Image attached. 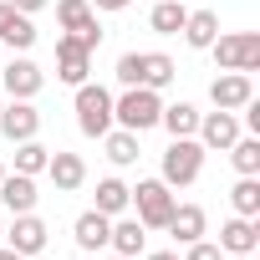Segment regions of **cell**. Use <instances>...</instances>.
Masks as SVG:
<instances>
[{
	"instance_id": "obj_1",
	"label": "cell",
	"mask_w": 260,
	"mask_h": 260,
	"mask_svg": "<svg viewBox=\"0 0 260 260\" xmlns=\"http://www.w3.org/2000/svg\"><path fill=\"white\" fill-rule=\"evenodd\" d=\"M174 77H179V67L164 51H122L117 56V82L122 87H153V92H164Z\"/></svg>"
},
{
	"instance_id": "obj_2",
	"label": "cell",
	"mask_w": 260,
	"mask_h": 260,
	"mask_svg": "<svg viewBox=\"0 0 260 260\" xmlns=\"http://www.w3.org/2000/svg\"><path fill=\"white\" fill-rule=\"evenodd\" d=\"M158 112H164V97L153 87H122V97H112V122L138 138L148 127H158Z\"/></svg>"
},
{
	"instance_id": "obj_3",
	"label": "cell",
	"mask_w": 260,
	"mask_h": 260,
	"mask_svg": "<svg viewBox=\"0 0 260 260\" xmlns=\"http://www.w3.org/2000/svg\"><path fill=\"white\" fill-rule=\"evenodd\" d=\"M127 204L138 209V224L143 230H164L169 214H174V204H179V194L164 179H138V189H127Z\"/></svg>"
},
{
	"instance_id": "obj_4",
	"label": "cell",
	"mask_w": 260,
	"mask_h": 260,
	"mask_svg": "<svg viewBox=\"0 0 260 260\" xmlns=\"http://www.w3.org/2000/svg\"><path fill=\"white\" fill-rule=\"evenodd\" d=\"M204 174V143L199 138H169L164 148V184L169 189H189Z\"/></svg>"
},
{
	"instance_id": "obj_5",
	"label": "cell",
	"mask_w": 260,
	"mask_h": 260,
	"mask_svg": "<svg viewBox=\"0 0 260 260\" xmlns=\"http://www.w3.org/2000/svg\"><path fill=\"white\" fill-rule=\"evenodd\" d=\"M219 72H260V31H235L209 41Z\"/></svg>"
},
{
	"instance_id": "obj_6",
	"label": "cell",
	"mask_w": 260,
	"mask_h": 260,
	"mask_svg": "<svg viewBox=\"0 0 260 260\" xmlns=\"http://www.w3.org/2000/svg\"><path fill=\"white\" fill-rule=\"evenodd\" d=\"M77 127L87 138H102L112 127V92L102 82H82L77 87Z\"/></svg>"
},
{
	"instance_id": "obj_7",
	"label": "cell",
	"mask_w": 260,
	"mask_h": 260,
	"mask_svg": "<svg viewBox=\"0 0 260 260\" xmlns=\"http://www.w3.org/2000/svg\"><path fill=\"white\" fill-rule=\"evenodd\" d=\"M56 21H61V31L77 36L87 51L102 46V26H97V11L87 6V0H56Z\"/></svg>"
},
{
	"instance_id": "obj_8",
	"label": "cell",
	"mask_w": 260,
	"mask_h": 260,
	"mask_svg": "<svg viewBox=\"0 0 260 260\" xmlns=\"http://www.w3.org/2000/svg\"><path fill=\"white\" fill-rule=\"evenodd\" d=\"M36 133H41V112H36V102L11 97L6 107H0V138H6V143H26V138H36Z\"/></svg>"
},
{
	"instance_id": "obj_9",
	"label": "cell",
	"mask_w": 260,
	"mask_h": 260,
	"mask_svg": "<svg viewBox=\"0 0 260 260\" xmlns=\"http://www.w3.org/2000/svg\"><path fill=\"white\" fill-rule=\"evenodd\" d=\"M194 138L204 143V153H224L235 138H240V117L214 107V112H199V127H194Z\"/></svg>"
},
{
	"instance_id": "obj_10",
	"label": "cell",
	"mask_w": 260,
	"mask_h": 260,
	"mask_svg": "<svg viewBox=\"0 0 260 260\" xmlns=\"http://www.w3.org/2000/svg\"><path fill=\"white\" fill-rule=\"evenodd\" d=\"M46 235H51V230H46V219H36V209H31V214H16V219L6 224V245H11L16 255H26V260L46 250Z\"/></svg>"
},
{
	"instance_id": "obj_11",
	"label": "cell",
	"mask_w": 260,
	"mask_h": 260,
	"mask_svg": "<svg viewBox=\"0 0 260 260\" xmlns=\"http://www.w3.org/2000/svg\"><path fill=\"white\" fill-rule=\"evenodd\" d=\"M250 97H255L250 72H219V77L209 82V102H214V107H224V112H240Z\"/></svg>"
},
{
	"instance_id": "obj_12",
	"label": "cell",
	"mask_w": 260,
	"mask_h": 260,
	"mask_svg": "<svg viewBox=\"0 0 260 260\" xmlns=\"http://www.w3.org/2000/svg\"><path fill=\"white\" fill-rule=\"evenodd\" d=\"M0 87H6L11 97H36L41 87H46V72L31 61V56H16V61H6V72H0Z\"/></svg>"
},
{
	"instance_id": "obj_13",
	"label": "cell",
	"mask_w": 260,
	"mask_h": 260,
	"mask_svg": "<svg viewBox=\"0 0 260 260\" xmlns=\"http://www.w3.org/2000/svg\"><path fill=\"white\" fill-rule=\"evenodd\" d=\"M87 72H92V51H87L77 36H61V41H56V77H61L67 87H82Z\"/></svg>"
},
{
	"instance_id": "obj_14",
	"label": "cell",
	"mask_w": 260,
	"mask_h": 260,
	"mask_svg": "<svg viewBox=\"0 0 260 260\" xmlns=\"http://www.w3.org/2000/svg\"><path fill=\"white\" fill-rule=\"evenodd\" d=\"M255 250H260V219L235 214L219 224V255H255Z\"/></svg>"
},
{
	"instance_id": "obj_15",
	"label": "cell",
	"mask_w": 260,
	"mask_h": 260,
	"mask_svg": "<svg viewBox=\"0 0 260 260\" xmlns=\"http://www.w3.org/2000/svg\"><path fill=\"white\" fill-rule=\"evenodd\" d=\"M0 41L16 46V51H31L36 46V21L26 11H16L11 0H0Z\"/></svg>"
},
{
	"instance_id": "obj_16",
	"label": "cell",
	"mask_w": 260,
	"mask_h": 260,
	"mask_svg": "<svg viewBox=\"0 0 260 260\" xmlns=\"http://www.w3.org/2000/svg\"><path fill=\"white\" fill-rule=\"evenodd\" d=\"M46 174H51V184H56V194H77L82 184H87V164H82V153H51L46 158Z\"/></svg>"
},
{
	"instance_id": "obj_17",
	"label": "cell",
	"mask_w": 260,
	"mask_h": 260,
	"mask_svg": "<svg viewBox=\"0 0 260 260\" xmlns=\"http://www.w3.org/2000/svg\"><path fill=\"white\" fill-rule=\"evenodd\" d=\"M179 245H194V240H204L209 235V214L199 209V204H174V214H169V224H164Z\"/></svg>"
},
{
	"instance_id": "obj_18",
	"label": "cell",
	"mask_w": 260,
	"mask_h": 260,
	"mask_svg": "<svg viewBox=\"0 0 260 260\" xmlns=\"http://www.w3.org/2000/svg\"><path fill=\"white\" fill-rule=\"evenodd\" d=\"M36 179L31 174H6V179H0V204H6L11 214H31L36 209Z\"/></svg>"
},
{
	"instance_id": "obj_19",
	"label": "cell",
	"mask_w": 260,
	"mask_h": 260,
	"mask_svg": "<svg viewBox=\"0 0 260 260\" xmlns=\"http://www.w3.org/2000/svg\"><path fill=\"white\" fill-rule=\"evenodd\" d=\"M107 245H112L117 255H133V260H138V255H143V245H148V230L138 224V214H133V219H122V214H117V219H112Z\"/></svg>"
},
{
	"instance_id": "obj_20",
	"label": "cell",
	"mask_w": 260,
	"mask_h": 260,
	"mask_svg": "<svg viewBox=\"0 0 260 260\" xmlns=\"http://www.w3.org/2000/svg\"><path fill=\"white\" fill-rule=\"evenodd\" d=\"M72 235H77V245H82V250H107V235H112V219H107V214H97V209H87V214H77Z\"/></svg>"
},
{
	"instance_id": "obj_21",
	"label": "cell",
	"mask_w": 260,
	"mask_h": 260,
	"mask_svg": "<svg viewBox=\"0 0 260 260\" xmlns=\"http://www.w3.org/2000/svg\"><path fill=\"white\" fill-rule=\"evenodd\" d=\"M194 51H209V41L219 36V16L214 11H189V21H184V31H179Z\"/></svg>"
},
{
	"instance_id": "obj_22",
	"label": "cell",
	"mask_w": 260,
	"mask_h": 260,
	"mask_svg": "<svg viewBox=\"0 0 260 260\" xmlns=\"http://www.w3.org/2000/svg\"><path fill=\"white\" fill-rule=\"evenodd\" d=\"M158 122L169 127V138H194V127H199V107L194 102H169L158 112Z\"/></svg>"
},
{
	"instance_id": "obj_23",
	"label": "cell",
	"mask_w": 260,
	"mask_h": 260,
	"mask_svg": "<svg viewBox=\"0 0 260 260\" xmlns=\"http://www.w3.org/2000/svg\"><path fill=\"white\" fill-rule=\"evenodd\" d=\"M184 21H189V6H184V0H158V6L148 11V26H153L158 36H179Z\"/></svg>"
},
{
	"instance_id": "obj_24",
	"label": "cell",
	"mask_w": 260,
	"mask_h": 260,
	"mask_svg": "<svg viewBox=\"0 0 260 260\" xmlns=\"http://www.w3.org/2000/svg\"><path fill=\"white\" fill-rule=\"evenodd\" d=\"M102 143H107V158L117 164V169H127V164H138V133H127V127H107L102 133Z\"/></svg>"
},
{
	"instance_id": "obj_25",
	"label": "cell",
	"mask_w": 260,
	"mask_h": 260,
	"mask_svg": "<svg viewBox=\"0 0 260 260\" xmlns=\"http://www.w3.org/2000/svg\"><path fill=\"white\" fill-rule=\"evenodd\" d=\"M230 204H235V214L260 219V174H240L235 189H230Z\"/></svg>"
},
{
	"instance_id": "obj_26",
	"label": "cell",
	"mask_w": 260,
	"mask_h": 260,
	"mask_svg": "<svg viewBox=\"0 0 260 260\" xmlns=\"http://www.w3.org/2000/svg\"><path fill=\"white\" fill-rule=\"evenodd\" d=\"M97 214H107V219H117L122 209H127V184L122 179H97V204H92Z\"/></svg>"
},
{
	"instance_id": "obj_27",
	"label": "cell",
	"mask_w": 260,
	"mask_h": 260,
	"mask_svg": "<svg viewBox=\"0 0 260 260\" xmlns=\"http://www.w3.org/2000/svg\"><path fill=\"white\" fill-rule=\"evenodd\" d=\"M46 158H51V148L41 143V138H26V143H16V174H46Z\"/></svg>"
},
{
	"instance_id": "obj_28",
	"label": "cell",
	"mask_w": 260,
	"mask_h": 260,
	"mask_svg": "<svg viewBox=\"0 0 260 260\" xmlns=\"http://www.w3.org/2000/svg\"><path fill=\"white\" fill-rule=\"evenodd\" d=\"M224 153H230L235 174H260V138H255V133H250V138L240 133V138H235V143H230Z\"/></svg>"
},
{
	"instance_id": "obj_29",
	"label": "cell",
	"mask_w": 260,
	"mask_h": 260,
	"mask_svg": "<svg viewBox=\"0 0 260 260\" xmlns=\"http://www.w3.org/2000/svg\"><path fill=\"white\" fill-rule=\"evenodd\" d=\"M184 260H219V245H209V240H194V245H184Z\"/></svg>"
},
{
	"instance_id": "obj_30",
	"label": "cell",
	"mask_w": 260,
	"mask_h": 260,
	"mask_svg": "<svg viewBox=\"0 0 260 260\" xmlns=\"http://www.w3.org/2000/svg\"><path fill=\"white\" fill-rule=\"evenodd\" d=\"M87 6H92V11H127L133 0H87Z\"/></svg>"
},
{
	"instance_id": "obj_31",
	"label": "cell",
	"mask_w": 260,
	"mask_h": 260,
	"mask_svg": "<svg viewBox=\"0 0 260 260\" xmlns=\"http://www.w3.org/2000/svg\"><path fill=\"white\" fill-rule=\"evenodd\" d=\"M11 6H16V11H26V16H36L41 6H51V0H11Z\"/></svg>"
},
{
	"instance_id": "obj_32",
	"label": "cell",
	"mask_w": 260,
	"mask_h": 260,
	"mask_svg": "<svg viewBox=\"0 0 260 260\" xmlns=\"http://www.w3.org/2000/svg\"><path fill=\"white\" fill-rule=\"evenodd\" d=\"M143 260H184V255H174V250H153V255H143Z\"/></svg>"
},
{
	"instance_id": "obj_33",
	"label": "cell",
	"mask_w": 260,
	"mask_h": 260,
	"mask_svg": "<svg viewBox=\"0 0 260 260\" xmlns=\"http://www.w3.org/2000/svg\"><path fill=\"white\" fill-rule=\"evenodd\" d=\"M0 260H26V255H16V250H11L6 240H0Z\"/></svg>"
},
{
	"instance_id": "obj_34",
	"label": "cell",
	"mask_w": 260,
	"mask_h": 260,
	"mask_svg": "<svg viewBox=\"0 0 260 260\" xmlns=\"http://www.w3.org/2000/svg\"><path fill=\"white\" fill-rule=\"evenodd\" d=\"M219 260H255V255H219Z\"/></svg>"
},
{
	"instance_id": "obj_35",
	"label": "cell",
	"mask_w": 260,
	"mask_h": 260,
	"mask_svg": "<svg viewBox=\"0 0 260 260\" xmlns=\"http://www.w3.org/2000/svg\"><path fill=\"white\" fill-rule=\"evenodd\" d=\"M0 240H6V219H0Z\"/></svg>"
},
{
	"instance_id": "obj_36",
	"label": "cell",
	"mask_w": 260,
	"mask_h": 260,
	"mask_svg": "<svg viewBox=\"0 0 260 260\" xmlns=\"http://www.w3.org/2000/svg\"><path fill=\"white\" fill-rule=\"evenodd\" d=\"M112 260H133V255H112Z\"/></svg>"
},
{
	"instance_id": "obj_37",
	"label": "cell",
	"mask_w": 260,
	"mask_h": 260,
	"mask_svg": "<svg viewBox=\"0 0 260 260\" xmlns=\"http://www.w3.org/2000/svg\"><path fill=\"white\" fill-rule=\"evenodd\" d=\"M0 179H6V164H0Z\"/></svg>"
}]
</instances>
